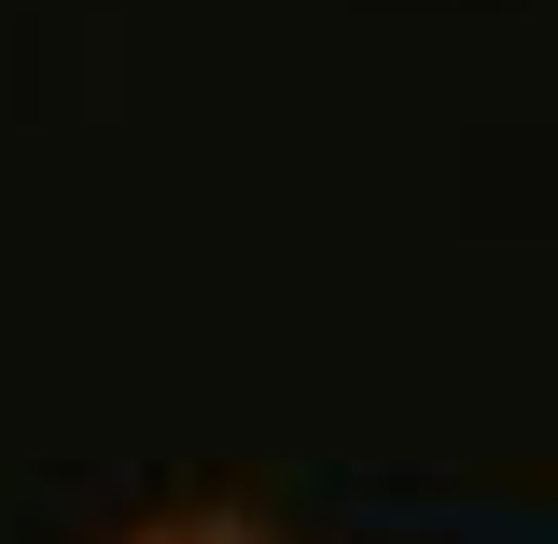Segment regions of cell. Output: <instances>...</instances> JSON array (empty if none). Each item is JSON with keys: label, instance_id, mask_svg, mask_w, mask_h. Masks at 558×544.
<instances>
[{"label": "cell", "instance_id": "1", "mask_svg": "<svg viewBox=\"0 0 558 544\" xmlns=\"http://www.w3.org/2000/svg\"><path fill=\"white\" fill-rule=\"evenodd\" d=\"M112 544H279L252 503H168V517H140V531H112Z\"/></svg>", "mask_w": 558, "mask_h": 544}]
</instances>
